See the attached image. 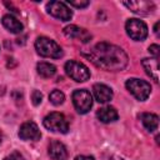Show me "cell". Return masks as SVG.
I'll return each mask as SVG.
<instances>
[{"mask_svg": "<svg viewBox=\"0 0 160 160\" xmlns=\"http://www.w3.org/2000/svg\"><path fill=\"white\" fill-rule=\"evenodd\" d=\"M86 56L95 66L106 71H120L128 65L126 52L121 48L109 42L96 44L89 50Z\"/></svg>", "mask_w": 160, "mask_h": 160, "instance_id": "6da1fadb", "label": "cell"}, {"mask_svg": "<svg viewBox=\"0 0 160 160\" xmlns=\"http://www.w3.org/2000/svg\"><path fill=\"white\" fill-rule=\"evenodd\" d=\"M35 49H36L38 54H40L44 58L59 59L62 56V49L60 48V45L46 36H40L36 39Z\"/></svg>", "mask_w": 160, "mask_h": 160, "instance_id": "7a4b0ae2", "label": "cell"}, {"mask_svg": "<svg viewBox=\"0 0 160 160\" xmlns=\"http://www.w3.org/2000/svg\"><path fill=\"white\" fill-rule=\"evenodd\" d=\"M125 86L132 94V96L140 101L146 100L150 95V91H151V86L148 81L141 80V79H136V78H131V79L126 80Z\"/></svg>", "mask_w": 160, "mask_h": 160, "instance_id": "3957f363", "label": "cell"}, {"mask_svg": "<svg viewBox=\"0 0 160 160\" xmlns=\"http://www.w3.org/2000/svg\"><path fill=\"white\" fill-rule=\"evenodd\" d=\"M65 71L72 80H75L78 82H84V81L89 80V78H90V71H89L88 66L76 60L68 61L65 64Z\"/></svg>", "mask_w": 160, "mask_h": 160, "instance_id": "277c9868", "label": "cell"}, {"mask_svg": "<svg viewBox=\"0 0 160 160\" xmlns=\"http://www.w3.org/2000/svg\"><path fill=\"white\" fill-rule=\"evenodd\" d=\"M72 104L79 114H86L92 106V96L90 91L79 89L72 92Z\"/></svg>", "mask_w": 160, "mask_h": 160, "instance_id": "5b68a950", "label": "cell"}, {"mask_svg": "<svg viewBox=\"0 0 160 160\" xmlns=\"http://www.w3.org/2000/svg\"><path fill=\"white\" fill-rule=\"evenodd\" d=\"M44 126L51 131L55 132H62L66 134L69 130V124L65 119V116L60 112H50L44 119Z\"/></svg>", "mask_w": 160, "mask_h": 160, "instance_id": "8992f818", "label": "cell"}, {"mask_svg": "<svg viewBox=\"0 0 160 160\" xmlns=\"http://www.w3.org/2000/svg\"><path fill=\"white\" fill-rule=\"evenodd\" d=\"M128 35L135 41H142L148 36V26L140 19H129L125 25Z\"/></svg>", "mask_w": 160, "mask_h": 160, "instance_id": "52a82bcc", "label": "cell"}, {"mask_svg": "<svg viewBox=\"0 0 160 160\" xmlns=\"http://www.w3.org/2000/svg\"><path fill=\"white\" fill-rule=\"evenodd\" d=\"M46 9L50 15H52L56 19H60L61 21H69L72 16V11L68 8L65 2L61 1H50Z\"/></svg>", "mask_w": 160, "mask_h": 160, "instance_id": "ba28073f", "label": "cell"}, {"mask_svg": "<svg viewBox=\"0 0 160 160\" xmlns=\"http://www.w3.org/2000/svg\"><path fill=\"white\" fill-rule=\"evenodd\" d=\"M19 136L22 140H39L41 138V132L35 122L26 121L20 126Z\"/></svg>", "mask_w": 160, "mask_h": 160, "instance_id": "9c48e42d", "label": "cell"}, {"mask_svg": "<svg viewBox=\"0 0 160 160\" xmlns=\"http://www.w3.org/2000/svg\"><path fill=\"white\" fill-rule=\"evenodd\" d=\"M124 5L126 8H129L132 12L140 14V15H149L155 9V6H154V4L151 1H144V0H140V1H125Z\"/></svg>", "mask_w": 160, "mask_h": 160, "instance_id": "30bf717a", "label": "cell"}, {"mask_svg": "<svg viewBox=\"0 0 160 160\" xmlns=\"http://www.w3.org/2000/svg\"><path fill=\"white\" fill-rule=\"evenodd\" d=\"M64 34L70 39H79L82 42H88L91 39V35L82 28H79L76 25H69L64 29Z\"/></svg>", "mask_w": 160, "mask_h": 160, "instance_id": "8fae6325", "label": "cell"}, {"mask_svg": "<svg viewBox=\"0 0 160 160\" xmlns=\"http://www.w3.org/2000/svg\"><path fill=\"white\" fill-rule=\"evenodd\" d=\"M92 92H94V98L98 102H108L112 99V90L104 85V84H95L92 86Z\"/></svg>", "mask_w": 160, "mask_h": 160, "instance_id": "7c38bea8", "label": "cell"}, {"mask_svg": "<svg viewBox=\"0 0 160 160\" xmlns=\"http://www.w3.org/2000/svg\"><path fill=\"white\" fill-rule=\"evenodd\" d=\"M142 66L146 74L152 78L155 82H159V60L156 58H146L142 59Z\"/></svg>", "mask_w": 160, "mask_h": 160, "instance_id": "4fadbf2b", "label": "cell"}, {"mask_svg": "<svg viewBox=\"0 0 160 160\" xmlns=\"http://www.w3.org/2000/svg\"><path fill=\"white\" fill-rule=\"evenodd\" d=\"M49 155L52 160H66L68 159L66 148L60 141H52L49 145Z\"/></svg>", "mask_w": 160, "mask_h": 160, "instance_id": "5bb4252c", "label": "cell"}, {"mask_svg": "<svg viewBox=\"0 0 160 160\" xmlns=\"http://www.w3.org/2000/svg\"><path fill=\"white\" fill-rule=\"evenodd\" d=\"M1 22H2V25H4L10 32H12V34H20V32L22 31V28H24L22 24H21L15 16H12V15H10V14L4 15Z\"/></svg>", "mask_w": 160, "mask_h": 160, "instance_id": "9a60e30c", "label": "cell"}, {"mask_svg": "<svg viewBox=\"0 0 160 160\" xmlns=\"http://www.w3.org/2000/svg\"><path fill=\"white\" fill-rule=\"evenodd\" d=\"M96 116L102 122H112V121L118 120V118H119L116 109L112 106H104V108L99 109L96 112Z\"/></svg>", "mask_w": 160, "mask_h": 160, "instance_id": "2e32d148", "label": "cell"}, {"mask_svg": "<svg viewBox=\"0 0 160 160\" xmlns=\"http://www.w3.org/2000/svg\"><path fill=\"white\" fill-rule=\"evenodd\" d=\"M140 119L142 121V125L150 132L155 131L158 129V126H159V118H158V115H155L152 112H144V114L140 115Z\"/></svg>", "mask_w": 160, "mask_h": 160, "instance_id": "e0dca14e", "label": "cell"}, {"mask_svg": "<svg viewBox=\"0 0 160 160\" xmlns=\"http://www.w3.org/2000/svg\"><path fill=\"white\" fill-rule=\"evenodd\" d=\"M36 70L39 75L42 78H51L56 72V68L50 62H39L36 66Z\"/></svg>", "mask_w": 160, "mask_h": 160, "instance_id": "ac0fdd59", "label": "cell"}, {"mask_svg": "<svg viewBox=\"0 0 160 160\" xmlns=\"http://www.w3.org/2000/svg\"><path fill=\"white\" fill-rule=\"evenodd\" d=\"M49 100H50V102L54 104V105H60V104L64 102L65 95H64V92L60 91V90H52V91L50 92V95H49Z\"/></svg>", "mask_w": 160, "mask_h": 160, "instance_id": "d6986e66", "label": "cell"}, {"mask_svg": "<svg viewBox=\"0 0 160 160\" xmlns=\"http://www.w3.org/2000/svg\"><path fill=\"white\" fill-rule=\"evenodd\" d=\"M31 100H32L34 105H39L41 102V100H42V94L39 90H34L32 94H31Z\"/></svg>", "mask_w": 160, "mask_h": 160, "instance_id": "ffe728a7", "label": "cell"}, {"mask_svg": "<svg viewBox=\"0 0 160 160\" xmlns=\"http://www.w3.org/2000/svg\"><path fill=\"white\" fill-rule=\"evenodd\" d=\"M66 2H68L69 5H71V6L80 8V9H81V8H86V6L90 4L88 0H84V1H81V0H80V1H75V0H68Z\"/></svg>", "mask_w": 160, "mask_h": 160, "instance_id": "44dd1931", "label": "cell"}, {"mask_svg": "<svg viewBox=\"0 0 160 160\" xmlns=\"http://www.w3.org/2000/svg\"><path fill=\"white\" fill-rule=\"evenodd\" d=\"M4 160H25V158L19 151H12L10 155H8Z\"/></svg>", "mask_w": 160, "mask_h": 160, "instance_id": "7402d4cb", "label": "cell"}, {"mask_svg": "<svg viewBox=\"0 0 160 160\" xmlns=\"http://www.w3.org/2000/svg\"><path fill=\"white\" fill-rule=\"evenodd\" d=\"M159 50H160V48H159V45H156V44L149 46V51H150V54H152L154 58H156V59H158V56H159V54H160Z\"/></svg>", "mask_w": 160, "mask_h": 160, "instance_id": "603a6c76", "label": "cell"}, {"mask_svg": "<svg viewBox=\"0 0 160 160\" xmlns=\"http://www.w3.org/2000/svg\"><path fill=\"white\" fill-rule=\"evenodd\" d=\"M75 160H95L92 156H86V155H80V156H76Z\"/></svg>", "mask_w": 160, "mask_h": 160, "instance_id": "cb8c5ba5", "label": "cell"}, {"mask_svg": "<svg viewBox=\"0 0 160 160\" xmlns=\"http://www.w3.org/2000/svg\"><path fill=\"white\" fill-rule=\"evenodd\" d=\"M158 29H159V22H156V24H155V26H154V32H155L156 35H158V32H159V30H158Z\"/></svg>", "mask_w": 160, "mask_h": 160, "instance_id": "d4e9b609", "label": "cell"}, {"mask_svg": "<svg viewBox=\"0 0 160 160\" xmlns=\"http://www.w3.org/2000/svg\"><path fill=\"white\" fill-rule=\"evenodd\" d=\"M110 160H124V159H121V158H119V156H112Z\"/></svg>", "mask_w": 160, "mask_h": 160, "instance_id": "484cf974", "label": "cell"}, {"mask_svg": "<svg viewBox=\"0 0 160 160\" xmlns=\"http://www.w3.org/2000/svg\"><path fill=\"white\" fill-rule=\"evenodd\" d=\"M1 139H2V134H1V131H0V142H1Z\"/></svg>", "mask_w": 160, "mask_h": 160, "instance_id": "4316f807", "label": "cell"}]
</instances>
